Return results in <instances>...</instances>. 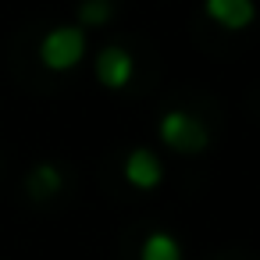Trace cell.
<instances>
[{"instance_id": "6", "label": "cell", "mask_w": 260, "mask_h": 260, "mask_svg": "<svg viewBox=\"0 0 260 260\" xmlns=\"http://www.w3.org/2000/svg\"><path fill=\"white\" fill-rule=\"evenodd\" d=\"M61 185H64L61 168L50 164V160H43V164H36V168L29 171V192H32L36 200H50V196H57Z\"/></svg>"}, {"instance_id": "7", "label": "cell", "mask_w": 260, "mask_h": 260, "mask_svg": "<svg viewBox=\"0 0 260 260\" xmlns=\"http://www.w3.org/2000/svg\"><path fill=\"white\" fill-rule=\"evenodd\" d=\"M139 260H182V246L171 232H150L139 246Z\"/></svg>"}, {"instance_id": "3", "label": "cell", "mask_w": 260, "mask_h": 260, "mask_svg": "<svg viewBox=\"0 0 260 260\" xmlns=\"http://www.w3.org/2000/svg\"><path fill=\"white\" fill-rule=\"evenodd\" d=\"M132 75H136V57L125 47H104L96 54V79H100L104 89L118 93L132 82Z\"/></svg>"}, {"instance_id": "1", "label": "cell", "mask_w": 260, "mask_h": 260, "mask_svg": "<svg viewBox=\"0 0 260 260\" xmlns=\"http://www.w3.org/2000/svg\"><path fill=\"white\" fill-rule=\"evenodd\" d=\"M86 57V29L57 25L40 40V64L47 72H68Z\"/></svg>"}, {"instance_id": "4", "label": "cell", "mask_w": 260, "mask_h": 260, "mask_svg": "<svg viewBox=\"0 0 260 260\" xmlns=\"http://www.w3.org/2000/svg\"><path fill=\"white\" fill-rule=\"evenodd\" d=\"M203 11L224 32H242L256 18V4H253V0H203Z\"/></svg>"}, {"instance_id": "8", "label": "cell", "mask_w": 260, "mask_h": 260, "mask_svg": "<svg viewBox=\"0 0 260 260\" xmlns=\"http://www.w3.org/2000/svg\"><path fill=\"white\" fill-rule=\"evenodd\" d=\"M111 11H114V8H111V0H86V4L79 8V22L100 29V25L111 22Z\"/></svg>"}, {"instance_id": "2", "label": "cell", "mask_w": 260, "mask_h": 260, "mask_svg": "<svg viewBox=\"0 0 260 260\" xmlns=\"http://www.w3.org/2000/svg\"><path fill=\"white\" fill-rule=\"evenodd\" d=\"M157 132H160V143H164L168 150H175V153H200V150H207V143H210L203 121L192 118V114H185V111H168V114L160 118Z\"/></svg>"}, {"instance_id": "5", "label": "cell", "mask_w": 260, "mask_h": 260, "mask_svg": "<svg viewBox=\"0 0 260 260\" xmlns=\"http://www.w3.org/2000/svg\"><path fill=\"white\" fill-rule=\"evenodd\" d=\"M125 182L132 189H157L160 178H164V168H160V157L146 146H136L128 157H125Z\"/></svg>"}]
</instances>
